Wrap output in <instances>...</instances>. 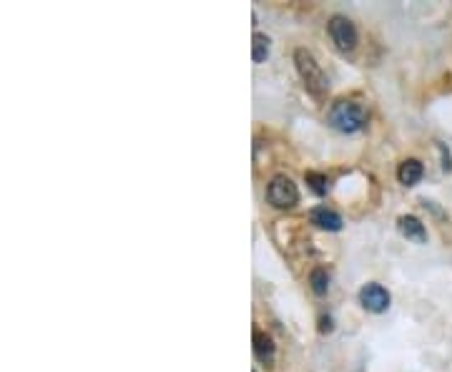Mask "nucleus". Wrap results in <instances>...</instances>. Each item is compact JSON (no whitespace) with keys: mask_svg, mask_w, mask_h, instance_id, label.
I'll return each mask as SVG.
<instances>
[{"mask_svg":"<svg viewBox=\"0 0 452 372\" xmlns=\"http://www.w3.org/2000/svg\"><path fill=\"white\" fill-rule=\"evenodd\" d=\"M327 30H329V38L332 43L337 46L340 50H355L357 46V28L355 23L349 21L347 15H332L327 23Z\"/></svg>","mask_w":452,"mask_h":372,"instance_id":"nucleus-4","label":"nucleus"},{"mask_svg":"<svg viewBox=\"0 0 452 372\" xmlns=\"http://www.w3.org/2000/svg\"><path fill=\"white\" fill-rule=\"evenodd\" d=\"M329 124L342 133H357L367 124V111L357 101H337L329 109Z\"/></svg>","mask_w":452,"mask_h":372,"instance_id":"nucleus-2","label":"nucleus"},{"mask_svg":"<svg viewBox=\"0 0 452 372\" xmlns=\"http://www.w3.org/2000/svg\"><path fill=\"white\" fill-rule=\"evenodd\" d=\"M306 184L312 186V192L314 194H327V176H322V174H314V171H309L306 174Z\"/></svg>","mask_w":452,"mask_h":372,"instance_id":"nucleus-12","label":"nucleus"},{"mask_svg":"<svg viewBox=\"0 0 452 372\" xmlns=\"http://www.w3.org/2000/svg\"><path fill=\"white\" fill-rule=\"evenodd\" d=\"M422 174H424V166L420 164L417 159H407L400 164V169H397V179L404 186H415L422 179Z\"/></svg>","mask_w":452,"mask_h":372,"instance_id":"nucleus-8","label":"nucleus"},{"mask_svg":"<svg viewBox=\"0 0 452 372\" xmlns=\"http://www.w3.org/2000/svg\"><path fill=\"white\" fill-rule=\"evenodd\" d=\"M400 232H402V236H407V239L417 241V244H424L427 241V232H424V224L417 219V216H400Z\"/></svg>","mask_w":452,"mask_h":372,"instance_id":"nucleus-7","label":"nucleus"},{"mask_svg":"<svg viewBox=\"0 0 452 372\" xmlns=\"http://www.w3.org/2000/svg\"><path fill=\"white\" fill-rule=\"evenodd\" d=\"M320 322H322V324H320V332H332V319H329V317H322Z\"/></svg>","mask_w":452,"mask_h":372,"instance_id":"nucleus-13","label":"nucleus"},{"mask_svg":"<svg viewBox=\"0 0 452 372\" xmlns=\"http://www.w3.org/2000/svg\"><path fill=\"white\" fill-rule=\"evenodd\" d=\"M309 284H312V290H314V295H327V290H329V275H327V269H322V267H317V269H312V275H309Z\"/></svg>","mask_w":452,"mask_h":372,"instance_id":"nucleus-11","label":"nucleus"},{"mask_svg":"<svg viewBox=\"0 0 452 372\" xmlns=\"http://www.w3.org/2000/svg\"><path fill=\"white\" fill-rule=\"evenodd\" d=\"M294 63H297V71H299V76H302V81H304L306 91H309L314 98L327 96L329 78H327V73L322 71L320 63H317V58H314L306 48H297L294 50Z\"/></svg>","mask_w":452,"mask_h":372,"instance_id":"nucleus-1","label":"nucleus"},{"mask_svg":"<svg viewBox=\"0 0 452 372\" xmlns=\"http://www.w3.org/2000/svg\"><path fill=\"white\" fill-rule=\"evenodd\" d=\"M274 352H277V347H274L269 335H266V332H259V330L254 332V355H257L259 362L271 365V362H274Z\"/></svg>","mask_w":452,"mask_h":372,"instance_id":"nucleus-9","label":"nucleus"},{"mask_svg":"<svg viewBox=\"0 0 452 372\" xmlns=\"http://www.w3.org/2000/svg\"><path fill=\"white\" fill-rule=\"evenodd\" d=\"M269 50H271L269 35L254 33V38H251V58H254V63H264L266 55H269Z\"/></svg>","mask_w":452,"mask_h":372,"instance_id":"nucleus-10","label":"nucleus"},{"mask_svg":"<svg viewBox=\"0 0 452 372\" xmlns=\"http://www.w3.org/2000/svg\"><path fill=\"white\" fill-rule=\"evenodd\" d=\"M266 199H269L271 207L277 209H292L297 201H299V189L289 176L284 174H277L274 179L266 186Z\"/></svg>","mask_w":452,"mask_h":372,"instance_id":"nucleus-3","label":"nucleus"},{"mask_svg":"<svg viewBox=\"0 0 452 372\" xmlns=\"http://www.w3.org/2000/svg\"><path fill=\"white\" fill-rule=\"evenodd\" d=\"M360 302L367 312L380 315V312H384L387 307H390L392 297H390V292L384 290L382 284L372 282V284H364V287L360 290Z\"/></svg>","mask_w":452,"mask_h":372,"instance_id":"nucleus-5","label":"nucleus"},{"mask_svg":"<svg viewBox=\"0 0 452 372\" xmlns=\"http://www.w3.org/2000/svg\"><path fill=\"white\" fill-rule=\"evenodd\" d=\"M309 221H312L314 227L327 229V232H340L342 229V216L327 207H314L309 212Z\"/></svg>","mask_w":452,"mask_h":372,"instance_id":"nucleus-6","label":"nucleus"}]
</instances>
